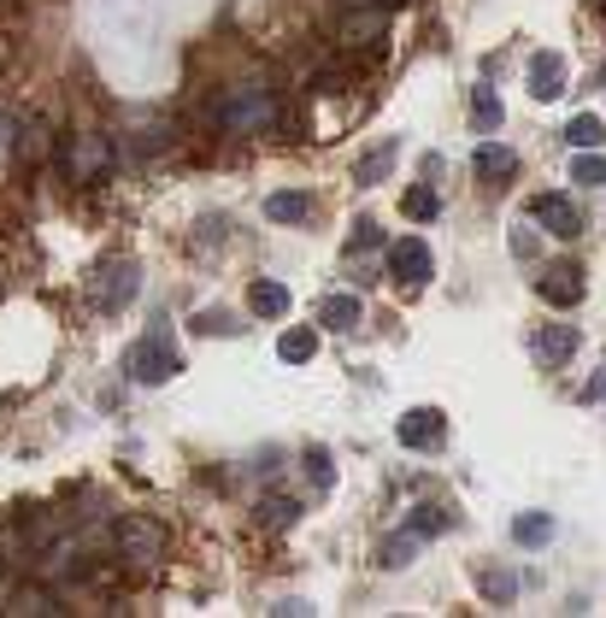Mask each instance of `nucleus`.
Returning a JSON list of instances; mask_svg holds the SVG:
<instances>
[{"instance_id": "1", "label": "nucleus", "mask_w": 606, "mask_h": 618, "mask_svg": "<svg viewBox=\"0 0 606 618\" xmlns=\"http://www.w3.org/2000/svg\"><path fill=\"white\" fill-rule=\"evenodd\" d=\"M277 118H283V107H277V95L271 89H224L213 100V124L218 130H230V135H266Z\"/></svg>"}, {"instance_id": "2", "label": "nucleus", "mask_w": 606, "mask_h": 618, "mask_svg": "<svg viewBox=\"0 0 606 618\" xmlns=\"http://www.w3.org/2000/svg\"><path fill=\"white\" fill-rule=\"evenodd\" d=\"M130 383H142V389H160V383H171V377L183 371V359H177V341H171V324L160 318L153 330L130 348Z\"/></svg>"}, {"instance_id": "3", "label": "nucleus", "mask_w": 606, "mask_h": 618, "mask_svg": "<svg viewBox=\"0 0 606 618\" xmlns=\"http://www.w3.org/2000/svg\"><path fill=\"white\" fill-rule=\"evenodd\" d=\"M389 278L401 289H424L436 278V253H430L424 236H401V242H389Z\"/></svg>"}, {"instance_id": "4", "label": "nucleus", "mask_w": 606, "mask_h": 618, "mask_svg": "<svg viewBox=\"0 0 606 618\" xmlns=\"http://www.w3.org/2000/svg\"><path fill=\"white\" fill-rule=\"evenodd\" d=\"M136 283H142L136 260H107V265H100V283L89 289L95 313H118V306H125V301L136 295Z\"/></svg>"}, {"instance_id": "5", "label": "nucleus", "mask_w": 606, "mask_h": 618, "mask_svg": "<svg viewBox=\"0 0 606 618\" xmlns=\"http://www.w3.org/2000/svg\"><path fill=\"white\" fill-rule=\"evenodd\" d=\"M107 165H112V142H107V135H95V130L72 135V148H65V171H72V183H89Z\"/></svg>"}, {"instance_id": "6", "label": "nucleus", "mask_w": 606, "mask_h": 618, "mask_svg": "<svg viewBox=\"0 0 606 618\" xmlns=\"http://www.w3.org/2000/svg\"><path fill=\"white\" fill-rule=\"evenodd\" d=\"M524 83H530V100H560L565 95V83H571V65H565V54H553V47H542V54H530V72H524Z\"/></svg>"}, {"instance_id": "7", "label": "nucleus", "mask_w": 606, "mask_h": 618, "mask_svg": "<svg viewBox=\"0 0 606 618\" xmlns=\"http://www.w3.org/2000/svg\"><path fill=\"white\" fill-rule=\"evenodd\" d=\"M394 436H401V448H442L447 442V419H442V406H412L401 424H394Z\"/></svg>"}, {"instance_id": "8", "label": "nucleus", "mask_w": 606, "mask_h": 618, "mask_svg": "<svg viewBox=\"0 0 606 618\" xmlns=\"http://www.w3.org/2000/svg\"><path fill=\"white\" fill-rule=\"evenodd\" d=\"M530 218L542 225L548 236H560V242H571V236H583V213L571 206L565 195H535L530 200Z\"/></svg>"}, {"instance_id": "9", "label": "nucleus", "mask_w": 606, "mask_h": 618, "mask_svg": "<svg viewBox=\"0 0 606 618\" xmlns=\"http://www.w3.org/2000/svg\"><path fill=\"white\" fill-rule=\"evenodd\" d=\"M535 295H542L548 306H577V301H583V271H577V265L542 271V278H535Z\"/></svg>"}, {"instance_id": "10", "label": "nucleus", "mask_w": 606, "mask_h": 618, "mask_svg": "<svg viewBox=\"0 0 606 618\" xmlns=\"http://www.w3.org/2000/svg\"><path fill=\"white\" fill-rule=\"evenodd\" d=\"M289 306H294V295L277 278H253L248 283V313L253 318H289Z\"/></svg>"}, {"instance_id": "11", "label": "nucleus", "mask_w": 606, "mask_h": 618, "mask_svg": "<svg viewBox=\"0 0 606 618\" xmlns=\"http://www.w3.org/2000/svg\"><path fill=\"white\" fill-rule=\"evenodd\" d=\"M336 36L348 47H377L389 36V12H348V19L336 24Z\"/></svg>"}, {"instance_id": "12", "label": "nucleus", "mask_w": 606, "mask_h": 618, "mask_svg": "<svg viewBox=\"0 0 606 618\" xmlns=\"http://www.w3.org/2000/svg\"><path fill=\"white\" fill-rule=\"evenodd\" d=\"M266 218L271 225H306L313 218V195L306 188H277V195H266Z\"/></svg>"}, {"instance_id": "13", "label": "nucleus", "mask_w": 606, "mask_h": 618, "mask_svg": "<svg viewBox=\"0 0 606 618\" xmlns=\"http://www.w3.org/2000/svg\"><path fill=\"white\" fill-rule=\"evenodd\" d=\"M359 318H366L359 295H324L318 301V324H324V330H354Z\"/></svg>"}, {"instance_id": "14", "label": "nucleus", "mask_w": 606, "mask_h": 618, "mask_svg": "<svg viewBox=\"0 0 606 618\" xmlns=\"http://www.w3.org/2000/svg\"><path fill=\"white\" fill-rule=\"evenodd\" d=\"M577 324H548V330H542V341H535V354H542L548 359V366H565V359L571 354H577Z\"/></svg>"}, {"instance_id": "15", "label": "nucleus", "mask_w": 606, "mask_h": 618, "mask_svg": "<svg viewBox=\"0 0 606 618\" xmlns=\"http://www.w3.org/2000/svg\"><path fill=\"white\" fill-rule=\"evenodd\" d=\"M472 171H477V177H512V171H518V153H512L507 142H483V148L472 153Z\"/></svg>"}, {"instance_id": "16", "label": "nucleus", "mask_w": 606, "mask_h": 618, "mask_svg": "<svg viewBox=\"0 0 606 618\" xmlns=\"http://www.w3.org/2000/svg\"><path fill=\"white\" fill-rule=\"evenodd\" d=\"M553 530H560V524H553V512H518V519H512V542L518 547H548Z\"/></svg>"}, {"instance_id": "17", "label": "nucleus", "mask_w": 606, "mask_h": 618, "mask_svg": "<svg viewBox=\"0 0 606 618\" xmlns=\"http://www.w3.org/2000/svg\"><path fill=\"white\" fill-rule=\"evenodd\" d=\"M313 354H318V330H313V324H294V330L277 336V359H289V366H306Z\"/></svg>"}, {"instance_id": "18", "label": "nucleus", "mask_w": 606, "mask_h": 618, "mask_svg": "<svg viewBox=\"0 0 606 618\" xmlns=\"http://www.w3.org/2000/svg\"><path fill=\"white\" fill-rule=\"evenodd\" d=\"M565 135V148H606V118H595V112H577V118H571V124L560 130Z\"/></svg>"}, {"instance_id": "19", "label": "nucleus", "mask_w": 606, "mask_h": 618, "mask_svg": "<svg viewBox=\"0 0 606 618\" xmlns=\"http://www.w3.org/2000/svg\"><path fill=\"white\" fill-rule=\"evenodd\" d=\"M483 583V600H495V607H512V595H518V572H500V565H483L477 572Z\"/></svg>"}, {"instance_id": "20", "label": "nucleus", "mask_w": 606, "mask_h": 618, "mask_svg": "<svg viewBox=\"0 0 606 618\" xmlns=\"http://www.w3.org/2000/svg\"><path fill=\"white\" fill-rule=\"evenodd\" d=\"M472 124H477L483 135L500 130V95L489 89V83H477V89H472Z\"/></svg>"}, {"instance_id": "21", "label": "nucleus", "mask_w": 606, "mask_h": 618, "mask_svg": "<svg viewBox=\"0 0 606 618\" xmlns=\"http://www.w3.org/2000/svg\"><path fill=\"white\" fill-rule=\"evenodd\" d=\"M419 530H401V536H389L383 547H377V560H383V572H401V565H412V554H419Z\"/></svg>"}, {"instance_id": "22", "label": "nucleus", "mask_w": 606, "mask_h": 618, "mask_svg": "<svg viewBox=\"0 0 606 618\" xmlns=\"http://www.w3.org/2000/svg\"><path fill=\"white\" fill-rule=\"evenodd\" d=\"M571 183H583V188H606V153H600V148H583L577 160H571Z\"/></svg>"}, {"instance_id": "23", "label": "nucleus", "mask_w": 606, "mask_h": 618, "mask_svg": "<svg viewBox=\"0 0 606 618\" xmlns=\"http://www.w3.org/2000/svg\"><path fill=\"white\" fill-rule=\"evenodd\" d=\"M394 153H401V142H383L377 153H366V160H359V171H354V177H359V183H383L389 171H394Z\"/></svg>"}, {"instance_id": "24", "label": "nucleus", "mask_w": 606, "mask_h": 618, "mask_svg": "<svg viewBox=\"0 0 606 618\" xmlns=\"http://www.w3.org/2000/svg\"><path fill=\"white\" fill-rule=\"evenodd\" d=\"M401 213L412 218V225H424V218L442 213V195H436V188H407V195H401Z\"/></svg>"}, {"instance_id": "25", "label": "nucleus", "mask_w": 606, "mask_h": 618, "mask_svg": "<svg viewBox=\"0 0 606 618\" xmlns=\"http://www.w3.org/2000/svg\"><path fill=\"white\" fill-rule=\"evenodd\" d=\"M7 612H24V618H36V612H42V618H54V612H65V607H59V600L47 595V589H19Z\"/></svg>"}, {"instance_id": "26", "label": "nucleus", "mask_w": 606, "mask_h": 618, "mask_svg": "<svg viewBox=\"0 0 606 618\" xmlns=\"http://www.w3.org/2000/svg\"><path fill=\"white\" fill-rule=\"evenodd\" d=\"M118 542H125L130 554H160V530H153V524H136V519L118 530Z\"/></svg>"}, {"instance_id": "27", "label": "nucleus", "mask_w": 606, "mask_h": 618, "mask_svg": "<svg viewBox=\"0 0 606 618\" xmlns=\"http://www.w3.org/2000/svg\"><path fill=\"white\" fill-rule=\"evenodd\" d=\"M454 524L442 507H412V519H407V530H419V536H442V530Z\"/></svg>"}, {"instance_id": "28", "label": "nucleus", "mask_w": 606, "mask_h": 618, "mask_svg": "<svg viewBox=\"0 0 606 618\" xmlns=\"http://www.w3.org/2000/svg\"><path fill=\"white\" fill-rule=\"evenodd\" d=\"M366 248H383V225H377V218H354L348 253H366Z\"/></svg>"}, {"instance_id": "29", "label": "nucleus", "mask_w": 606, "mask_h": 618, "mask_svg": "<svg viewBox=\"0 0 606 618\" xmlns=\"http://www.w3.org/2000/svg\"><path fill=\"white\" fill-rule=\"evenodd\" d=\"M294 512H301L294 501H266V507H259V524H266V530H289Z\"/></svg>"}, {"instance_id": "30", "label": "nucleus", "mask_w": 606, "mask_h": 618, "mask_svg": "<svg viewBox=\"0 0 606 618\" xmlns=\"http://www.w3.org/2000/svg\"><path fill=\"white\" fill-rule=\"evenodd\" d=\"M195 330H206V336H224V330H241V324H236L230 313H218V306H206V313L195 318Z\"/></svg>"}, {"instance_id": "31", "label": "nucleus", "mask_w": 606, "mask_h": 618, "mask_svg": "<svg viewBox=\"0 0 606 618\" xmlns=\"http://www.w3.org/2000/svg\"><path fill=\"white\" fill-rule=\"evenodd\" d=\"M306 466H313V484H318V489H331V484H336V459L324 454V448L306 454Z\"/></svg>"}, {"instance_id": "32", "label": "nucleus", "mask_w": 606, "mask_h": 618, "mask_svg": "<svg viewBox=\"0 0 606 618\" xmlns=\"http://www.w3.org/2000/svg\"><path fill=\"white\" fill-rule=\"evenodd\" d=\"M600 394H606V371H600V377H588V383H583V401H600Z\"/></svg>"}, {"instance_id": "33", "label": "nucleus", "mask_w": 606, "mask_h": 618, "mask_svg": "<svg viewBox=\"0 0 606 618\" xmlns=\"http://www.w3.org/2000/svg\"><path fill=\"white\" fill-rule=\"evenodd\" d=\"M600 89H606V65H600Z\"/></svg>"}]
</instances>
